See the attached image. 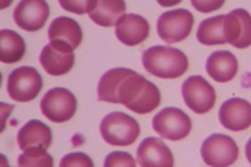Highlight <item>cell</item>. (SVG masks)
Listing matches in <instances>:
<instances>
[{"label": "cell", "mask_w": 251, "mask_h": 167, "mask_svg": "<svg viewBox=\"0 0 251 167\" xmlns=\"http://www.w3.org/2000/svg\"><path fill=\"white\" fill-rule=\"evenodd\" d=\"M152 128L165 140L180 141L191 131V119L177 107H166L153 116Z\"/></svg>", "instance_id": "52a82bcc"}, {"label": "cell", "mask_w": 251, "mask_h": 167, "mask_svg": "<svg viewBox=\"0 0 251 167\" xmlns=\"http://www.w3.org/2000/svg\"><path fill=\"white\" fill-rule=\"evenodd\" d=\"M18 167H53V158L45 149H29L18 156Z\"/></svg>", "instance_id": "603a6c76"}, {"label": "cell", "mask_w": 251, "mask_h": 167, "mask_svg": "<svg viewBox=\"0 0 251 167\" xmlns=\"http://www.w3.org/2000/svg\"><path fill=\"white\" fill-rule=\"evenodd\" d=\"M88 16L97 25H117L126 16V3L123 0H98L97 7Z\"/></svg>", "instance_id": "d6986e66"}, {"label": "cell", "mask_w": 251, "mask_h": 167, "mask_svg": "<svg viewBox=\"0 0 251 167\" xmlns=\"http://www.w3.org/2000/svg\"><path fill=\"white\" fill-rule=\"evenodd\" d=\"M60 167H95L92 159L82 152H73L60 160Z\"/></svg>", "instance_id": "484cf974"}, {"label": "cell", "mask_w": 251, "mask_h": 167, "mask_svg": "<svg viewBox=\"0 0 251 167\" xmlns=\"http://www.w3.org/2000/svg\"><path fill=\"white\" fill-rule=\"evenodd\" d=\"M219 121L230 131H243L251 125V103L242 97H232L219 109Z\"/></svg>", "instance_id": "5bb4252c"}, {"label": "cell", "mask_w": 251, "mask_h": 167, "mask_svg": "<svg viewBox=\"0 0 251 167\" xmlns=\"http://www.w3.org/2000/svg\"><path fill=\"white\" fill-rule=\"evenodd\" d=\"M72 46L63 42H50L42 49L39 62L44 70L50 75H63L67 74L74 66V53Z\"/></svg>", "instance_id": "8fae6325"}, {"label": "cell", "mask_w": 251, "mask_h": 167, "mask_svg": "<svg viewBox=\"0 0 251 167\" xmlns=\"http://www.w3.org/2000/svg\"><path fill=\"white\" fill-rule=\"evenodd\" d=\"M103 167H137L133 156L127 152H110L106 159Z\"/></svg>", "instance_id": "d4e9b609"}, {"label": "cell", "mask_w": 251, "mask_h": 167, "mask_svg": "<svg viewBox=\"0 0 251 167\" xmlns=\"http://www.w3.org/2000/svg\"><path fill=\"white\" fill-rule=\"evenodd\" d=\"M103 141L113 146H128L134 143L140 135V124L131 116L113 112L105 116L99 125Z\"/></svg>", "instance_id": "3957f363"}, {"label": "cell", "mask_w": 251, "mask_h": 167, "mask_svg": "<svg viewBox=\"0 0 251 167\" xmlns=\"http://www.w3.org/2000/svg\"><path fill=\"white\" fill-rule=\"evenodd\" d=\"M97 3L98 0H70V1L60 0V6L63 9L75 14H84V13L90 14L97 7Z\"/></svg>", "instance_id": "cb8c5ba5"}, {"label": "cell", "mask_w": 251, "mask_h": 167, "mask_svg": "<svg viewBox=\"0 0 251 167\" xmlns=\"http://www.w3.org/2000/svg\"><path fill=\"white\" fill-rule=\"evenodd\" d=\"M145 71L158 78L173 79L181 77L188 69L184 53L172 46H152L143 53Z\"/></svg>", "instance_id": "7a4b0ae2"}, {"label": "cell", "mask_w": 251, "mask_h": 167, "mask_svg": "<svg viewBox=\"0 0 251 167\" xmlns=\"http://www.w3.org/2000/svg\"><path fill=\"white\" fill-rule=\"evenodd\" d=\"M1 162H3V167H9V165L6 163V166H4V158H1Z\"/></svg>", "instance_id": "f1b7e54d"}, {"label": "cell", "mask_w": 251, "mask_h": 167, "mask_svg": "<svg viewBox=\"0 0 251 167\" xmlns=\"http://www.w3.org/2000/svg\"><path fill=\"white\" fill-rule=\"evenodd\" d=\"M181 95L184 103L197 115L208 113L216 100L214 87L201 75H191L181 85Z\"/></svg>", "instance_id": "ba28073f"}, {"label": "cell", "mask_w": 251, "mask_h": 167, "mask_svg": "<svg viewBox=\"0 0 251 167\" xmlns=\"http://www.w3.org/2000/svg\"><path fill=\"white\" fill-rule=\"evenodd\" d=\"M225 16H216L201 21L197 29V39L200 44L206 46L226 44L224 35Z\"/></svg>", "instance_id": "7402d4cb"}, {"label": "cell", "mask_w": 251, "mask_h": 167, "mask_svg": "<svg viewBox=\"0 0 251 167\" xmlns=\"http://www.w3.org/2000/svg\"><path fill=\"white\" fill-rule=\"evenodd\" d=\"M150 23L138 14H126L116 25V38L123 45L137 46L150 35Z\"/></svg>", "instance_id": "2e32d148"}, {"label": "cell", "mask_w": 251, "mask_h": 167, "mask_svg": "<svg viewBox=\"0 0 251 167\" xmlns=\"http://www.w3.org/2000/svg\"><path fill=\"white\" fill-rule=\"evenodd\" d=\"M41 110L52 123H66L77 110V99L69 89L53 88L41 100Z\"/></svg>", "instance_id": "9c48e42d"}, {"label": "cell", "mask_w": 251, "mask_h": 167, "mask_svg": "<svg viewBox=\"0 0 251 167\" xmlns=\"http://www.w3.org/2000/svg\"><path fill=\"white\" fill-rule=\"evenodd\" d=\"M48 36L50 42H63L77 49L82 41V31L80 24L69 17H57L50 23Z\"/></svg>", "instance_id": "ac0fdd59"}, {"label": "cell", "mask_w": 251, "mask_h": 167, "mask_svg": "<svg viewBox=\"0 0 251 167\" xmlns=\"http://www.w3.org/2000/svg\"><path fill=\"white\" fill-rule=\"evenodd\" d=\"M224 35L227 44L237 49L251 46V14L246 9H234L225 16Z\"/></svg>", "instance_id": "30bf717a"}, {"label": "cell", "mask_w": 251, "mask_h": 167, "mask_svg": "<svg viewBox=\"0 0 251 167\" xmlns=\"http://www.w3.org/2000/svg\"><path fill=\"white\" fill-rule=\"evenodd\" d=\"M193 7H196L201 13H211L224 6V1H212V0H191Z\"/></svg>", "instance_id": "4316f807"}, {"label": "cell", "mask_w": 251, "mask_h": 167, "mask_svg": "<svg viewBox=\"0 0 251 167\" xmlns=\"http://www.w3.org/2000/svg\"><path fill=\"white\" fill-rule=\"evenodd\" d=\"M206 72L216 82H229L237 74V59L233 53L227 50H218L211 53V56L206 59Z\"/></svg>", "instance_id": "e0dca14e"}, {"label": "cell", "mask_w": 251, "mask_h": 167, "mask_svg": "<svg viewBox=\"0 0 251 167\" xmlns=\"http://www.w3.org/2000/svg\"><path fill=\"white\" fill-rule=\"evenodd\" d=\"M193 25L194 16L186 9H176L162 13L156 23V29L162 41L177 44L190 35Z\"/></svg>", "instance_id": "5b68a950"}, {"label": "cell", "mask_w": 251, "mask_h": 167, "mask_svg": "<svg viewBox=\"0 0 251 167\" xmlns=\"http://www.w3.org/2000/svg\"><path fill=\"white\" fill-rule=\"evenodd\" d=\"M49 13V4L45 0H21L14 9L13 17L21 29L35 32L44 28Z\"/></svg>", "instance_id": "7c38bea8"}, {"label": "cell", "mask_w": 251, "mask_h": 167, "mask_svg": "<svg viewBox=\"0 0 251 167\" xmlns=\"http://www.w3.org/2000/svg\"><path fill=\"white\" fill-rule=\"evenodd\" d=\"M246 156H247V160L251 163V138L246 145Z\"/></svg>", "instance_id": "83f0119b"}, {"label": "cell", "mask_w": 251, "mask_h": 167, "mask_svg": "<svg viewBox=\"0 0 251 167\" xmlns=\"http://www.w3.org/2000/svg\"><path fill=\"white\" fill-rule=\"evenodd\" d=\"M201 156L206 166L229 167L239 158V146L224 134H212L202 142Z\"/></svg>", "instance_id": "8992f818"}, {"label": "cell", "mask_w": 251, "mask_h": 167, "mask_svg": "<svg viewBox=\"0 0 251 167\" xmlns=\"http://www.w3.org/2000/svg\"><path fill=\"white\" fill-rule=\"evenodd\" d=\"M135 71L128 69H112L106 71L98 84V99L100 102L117 103V89L122 81L133 75Z\"/></svg>", "instance_id": "ffe728a7"}, {"label": "cell", "mask_w": 251, "mask_h": 167, "mask_svg": "<svg viewBox=\"0 0 251 167\" xmlns=\"http://www.w3.org/2000/svg\"><path fill=\"white\" fill-rule=\"evenodd\" d=\"M140 167H175V159L169 146L159 138H145L137 148Z\"/></svg>", "instance_id": "4fadbf2b"}, {"label": "cell", "mask_w": 251, "mask_h": 167, "mask_svg": "<svg viewBox=\"0 0 251 167\" xmlns=\"http://www.w3.org/2000/svg\"><path fill=\"white\" fill-rule=\"evenodd\" d=\"M25 53V42L23 36L11 29L0 31V60L6 64L20 62Z\"/></svg>", "instance_id": "44dd1931"}, {"label": "cell", "mask_w": 251, "mask_h": 167, "mask_svg": "<svg viewBox=\"0 0 251 167\" xmlns=\"http://www.w3.org/2000/svg\"><path fill=\"white\" fill-rule=\"evenodd\" d=\"M117 103L138 115L153 112L161 103V92L151 81L134 72L122 81L117 89Z\"/></svg>", "instance_id": "6da1fadb"}, {"label": "cell", "mask_w": 251, "mask_h": 167, "mask_svg": "<svg viewBox=\"0 0 251 167\" xmlns=\"http://www.w3.org/2000/svg\"><path fill=\"white\" fill-rule=\"evenodd\" d=\"M44 87L42 77L34 67H18L7 77V94L13 100L31 102Z\"/></svg>", "instance_id": "277c9868"}, {"label": "cell", "mask_w": 251, "mask_h": 167, "mask_svg": "<svg viewBox=\"0 0 251 167\" xmlns=\"http://www.w3.org/2000/svg\"><path fill=\"white\" fill-rule=\"evenodd\" d=\"M18 148L25 152L29 149H45L52 143V131L39 120H29L17 134Z\"/></svg>", "instance_id": "9a60e30c"}]
</instances>
